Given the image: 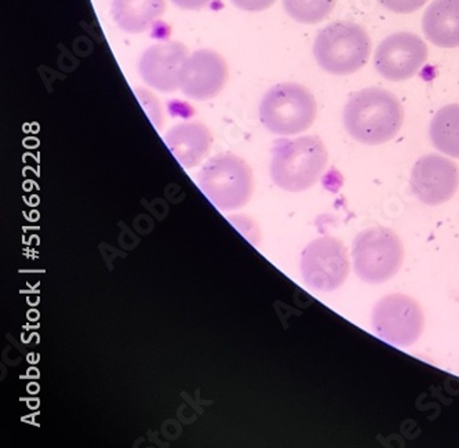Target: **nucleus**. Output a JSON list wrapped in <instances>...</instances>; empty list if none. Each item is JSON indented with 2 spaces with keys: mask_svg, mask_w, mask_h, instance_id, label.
Returning a JSON list of instances; mask_svg holds the SVG:
<instances>
[{
  "mask_svg": "<svg viewBox=\"0 0 459 448\" xmlns=\"http://www.w3.org/2000/svg\"><path fill=\"white\" fill-rule=\"evenodd\" d=\"M197 185L218 210L233 211L245 207L253 196V170L240 156L220 153L199 171Z\"/></svg>",
  "mask_w": 459,
  "mask_h": 448,
  "instance_id": "nucleus-4",
  "label": "nucleus"
},
{
  "mask_svg": "<svg viewBox=\"0 0 459 448\" xmlns=\"http://www.w3.org/2000/svg\"><path fill=\"white\" fill-rule=\"evenodd\" d=\"M188 56V48L182 43H156L141 56L138 63L141 79L151 89L173 93L179 89V75Z\"/></svg>",
  "mask_w": 459,
  "mask_h": 448,
  "instance_id": "nucleus-12",
  "label": "nucleus"
},
{
  "mask_svg": "<svg viewBox=\"0 0 459 448\" xmlns=\"http://www.w3.org/2000/svg\"><path fill=\"white\" fill-rule=\"evenodd\" d=\"M134 93L145 109L146 115L150 116L151 122L153 123L156 129L160 130L163 127L164 115L159 99L145 89H134Z\"/></svg>",
  "mask_w": 459,
  "mask_h": 448,
  "instance_id": "nucleus-18",
  "label": "nucleus"
},
{
  "mask_svg": "<svg viewBox=\"0 0 459 448\" xmlns=\"http://www.w3.org/2000/svg\"><path fill=\"white\" fill-rule=\"evenodd\" d=\"M428 61V46L411 32H396L382 40L374 53V65L391 82L414 78Z\"/></svg>",
  "mask_w": 459,
  "mask_h": 448,
  "instance_id": "nucleus-9",
  "label": "nucleus"
},
{
  "mask_svg": "<svg viewBox=\"0 0 459 448\" xmlns=\"http://www.w3.org/2000/svg\"><path fill=\"white\" fill-rule=\"evenodd\" d=\"M410 185L422 203L438 206L450 201L458 191V168L445 156H422L412 168Z\"/></svg>",
  "mask_w": 459,
  "mask_h": 448,
  "instance_id": "nucleus-11",
  "label": "nucleus"
},
{
  "mask_svg": "<svg viewBox=\"0 0 459 448\" xmlns=\"http://www.w3.org/2000/svg\"><path fill=\"white\" fill-rule=\"evenodd\" d=\"M429 135L436 150L459 159V104L446 105L436 112Z\"/></svg>",
  "mask_w": 459,
  "mask_h": 448,
  "instance_id": "nucleus-16",
  "label": "nucleus"
},
{
  "mask_svg": "<svg viewBox=\"0 0 459 448\" xmlns=\"http://www.w3.org/2000/svg\"><path fill=\"white\" fill-rule=\"evenodd\" d=\"M171 2L182 10H200L209 6L212 0H171Z\"/></svg>",
  "mask_w": 459,
  "mask_h": 448,
  "instance_id": "nucleus-21",
  "label": "nucleus"
},
{
  "mask_svg": "<svg viewBox=\"0 0 459 448\" xmlns=\"http://www.w3.org/2000/svg\"><path fill=\"white\" fill-rule=\"evenodd\" d=\"M166 12V0H112L111 14L120 30L143 33Z\"/></svg>",
  "mask_w": 459,
  "mask_h": 448,
  "instance_id": "nucleus-15",
  "label": "nucleus"
},
{
  "mask_svg": "<svg viewBox=\"0 0 459 448\" xmlns=\"http://www.w3.org/2000/svg\"><path fill=\"white\" fill-rule=\"evenodd\" d=\"M384 9L396 14H411L428 4V0H378Z\"/></svg>",
  "mask_w": 459,
  "mask_h": 448,
  "instance_id": "nucleus-19",
  "label": "nucleus"
},
{
  "mask_svg": "<svg viewBox=\"0 0 459 448\" xmlns=\"http://www.w3.org/2000/svg\"><path fill=\"white\" fill-rule=\"evenodd\" d=\"M422 30L437 47H459V0L432 2L422 18Z\"/></svg>",
  "mask_w": 459,
  "mask_h": 448,
  "instance_id": "nucleus-14",
  "label": "nucleus"
},
{
  "mask_svg": "<svg viewBox=\"0 0 459 448\" xmlns=\"http://www.w3.org/2000/svg\"><path fill=\"white\" fill-rule=\"evenodd\" d=\"M371 39L355 22H338L317 33L314 56L320 68L335 76L352 75L370 58Z\"/></svg>",
  "mask_w": 459,
  "mask_h": 448,
  "instance_id": "nucleus-3",
  "label": "nucleus"
},
{
  "mask_svg": "<svg viewBox=\"0 0 459 448\" xmlns=\"http://www.w3.org/2000/svg\"><path fill=\"white\" fill-rule=\"evenodd\" d=\"M317 116L314 94L299 83H281L266 91L260 104V120L268 132L296 135L312 127Z\"/></svg>",
  "mask_w": 459,
  "mask_h": 448,
  "instance_id": "nucleus-5",
  "label": "nucleus"
},
{
  "mask_svg": "<svg viewBox=\"0 0 459 448\" xmlns=\"http://www.w3.org/2000/svg\"><path fill=\"white\" fill-rule=\"evenodd\" d=\"M233 6L248 13H260L271 9L276 0H230Z\"/></svg>",
  "mask_w": 459,
  "mask_h": 448,
  "instance_id": "nucleus-20",
  "label": "nucleus"
},
{
  "mask_svg": "<svg viewBox=\"0 0 459 448\" xmlns=\"http://www.w3.org/2000/svg\"><path fill=\"white\" fill-rule=\"evenodd\" d=\"M327 163V148L316 135L278 140L272 148L271 177L283 191L304 192L319 181Z\"/></svg>",
  "mask_w": 459,
  "mask_h": 448,
  "instance_id": "nucleus-2",
  "label": "nucleus"
},
{
  "mask_svg": "<svg viewBox=\"0 0 459 448\" xmlns=\"http://www.w3.org/2000/svg\"><path fill=\"white\" fill-rule=\"evenodd\" d=\"M352 257L360 280L381 284L399 272L404 261V247L396 232L389 228H368L353 240Z\"/></svg>",
  "mask_w": 459,
  "mask_h": 448,
  "instance_id": "nucleus-6",
  "label": "nucleus"
},
{
  "mask_svg": "<svg viewBox=\"0 0 459 448\" xmlns=\"http://www.w3.org/2000/svg\"><path fill=\"white\" fill-rule=\"evenodd\" d=\"M337 0H283L287 14L299 24H319L332 14Z\"/></svg>",
  "mask_w": 459,
  "mask_h": 448,
  "instance_id": "nucleus-17",
  "label": "nucleus"
},
{
  "mask_svg": "<svg viewBox=\"0 0 459 448\" xmlns=\"http://www.w3.org/2000/svg\"><path fill=\"white\" fill-rule=\"evenodd\" d=\"M377 337L397 348L411 347L425 329L420 305L406 294H389L377 302L371 314Z\"/></svg>",
  "mask_w": 459,
  "mask_h": 448,
  "instance_id": "nucleus-7",
  "label": "nucleus"
},
{
  "mask_svg": "<svg viewBox=\"0 0 459 448\" xmlns=\"http://www.w3.org/2000/svg\"><path fill=\"white\" fill-rule=\"evenodd\" d=\"M349 269L351 263L345 245L330 235L312 240L302 251V278L314 290H337L348 279Z\"/></svg>",
  "mask_w": 459,
  "mask_h": 448,
  "instance_id": "nucleus-8",
  "label": "nucleus"
},
{
  "mask_svg": "<svg viewBox=\"0 0 459 448\" xmlns=\"http://www.w3.org/2000/svg\"><path fill=\"white\" fill-rule=\"evenodd\" d=\"M228 81V65L221 54L200 48L182 65L179 90L194 101H207L220 94Z\"/></svg>",
  "mask_w": 459,
  "mask_h": 448,
  "instance_id": "nucleus-10",
  "label": "nucleus"
},
{
  "mask_svg": "<svg viewBox=\"0 0 459 448\" xmlns=\"http://www.w3.org/2000/svg\"><path fill=\"white\" fill-rule=\"evenodd\" d=\"M404 122L402 102L388 90L370 87L353 93L343 109V125L353 140L381 145L399 134Z\"/></svg>",
  "mask_w": 459,
  "mask_h": 448,
  "instance_id": "nucleus-1",
  "label": "nucleus"
},
{
  "mask_svg": "<svg viewBox=\"0 0 459 448\" xmlns=\"http://www.w3.org/2000/svg\"><path fill=\"white\" fill-rule=\"evenodd\" d=\"M164 142L182 168H194L209 155L212 133L202 122L179 123L164 134Z\"/></svg>",
  "mask_w": 459,
  "mask_h": 448,
  "instance_id": "nucleus-13",
  "label": "nucleus"
}]
</instances>
